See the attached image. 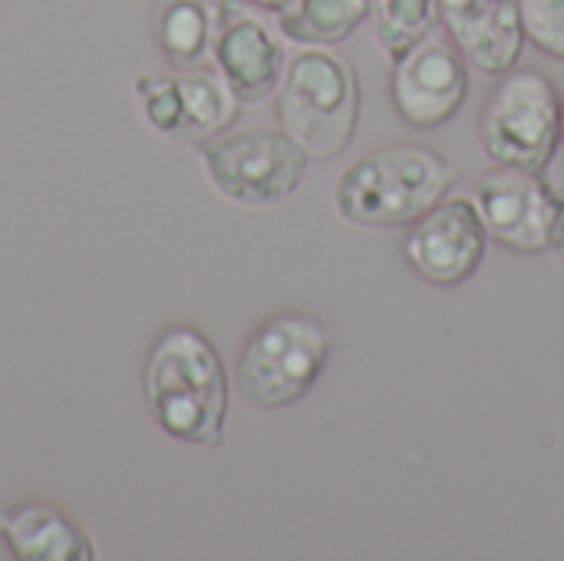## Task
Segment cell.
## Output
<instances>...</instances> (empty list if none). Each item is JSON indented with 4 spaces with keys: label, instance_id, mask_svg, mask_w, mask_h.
I'll return each mask as SVG.
<instances>
[{
    "label": "cell",
    "instance_id": "cell-1",
    "mask_svg": "<svg viewBox=\"0 0 564 561\" xmlns=\"http://www.w3.org/2000/svg\"><path fill=\"white\" fill-rule=\"evenodd\" d=\"M152 423L175 443L215 450L228 430L231 377L218 347L192 324L165 327L142 367Z\"/></svg>",
    "mask_w": 564,
    "mask_h": 561
},
{
    "label": "cell",
    "instance_id": "cell-2",
    "mask_svg": "<svg viewBox=\"0 0 564 561\" xmlns=\"http://www.w3.org/2000/svg\"><path fill=\"white\" fill-rule=\"evenodd\" d=\"M459 182V165L426 142H390L334 182V215L350 228H410Z\"/></svg>",
    "mask_w": 564,
    "mask_h": 561
},
{
    "label": "cell",
    "instance_id": "cell-3",
    "mask_svg": "<svg viewBox=\"0 0 564 561\" xmlns=\"http://www.w3.org/2000/svg\"><path fill=\"white\" fill-rule=\"evenodd\" d=\"M278 122L311 159H337L360 126V76L350 56L334 46H301L274 93Z\"/></svg>",
    "mask_w": 564,
    "mask_h": 561
},
{
    "label": "cell",
    "instance_id": "cell-4",
    "mask_svg": "<svg viewBox=\"0 0 564 561\" xmlns=\"http://www.w3.org/2000/svg\"><path fill=\"white\" fill-rule=\"evenodd\" d=\"M327 360V324L301 311H281L254 324L245 337L235 360L231 390L245 407L274 413L301 403L324 377Z\"/></svg>",
    "mask_w": 564,
    "mask_h": 561
},
{
    "label": "cell",
    "instance_id": "cell-5",
    "mask_svg": "<svg viewBox=\"0 0 564 561\" xmlns=\"http://www.w3.org/2000/svg\"><path fill=\"white\" fill-rule=\"evenodd\" d=\"M208 185L231 205L264 212L291 202L311 169L307 149L281 126L225 129L198 145Z\"/></svg>",
    "mask_w": 564,
    "mask_h": 561
},
{
    "label": "cell",
    "instance_id": "cell-6",
    "mask_svg": "<svg viewBox=\"0 0 564 561\" xmlns=\"http://www.w3.org/2000/svg\"><path fill=\"white\" fill-rule=\"evenodd\" d=\"M564 96L539 66L499 76L479 112V139L496 165L545 172L562 149Z\"/></svg>",
    "mask_w": 564,
    "mask_h": 561
},
{
    "label": "cell",
    "instance_id": "cell-7",
    "mask_svg": "<svg viewBox=\"0 0 564 561\" xmlns=\"http://www.w3.org/2000/svg\"><path fill=\"white\" fill-rule=\"evenodd\" d=\"M476 205L489 228V238L512 255L552 251L555 228L564 212V195L545 172L496 165L476 185Z\"/></svg>",
    "mask_w": 564,
    "mask_h": 561
},
{
    "label": "cell",
    "instance_id": "cell-8",
    "mask_svg": "<svg viewBox=\"0 0 564 561\" xmlns=\"http://www.w3.org/2000/svg\"><path fill=\"white\" fill-rule=\"evenodd\" d=\"M390 63V103L406 126L443 129L466 106L473 66L449 33L433 30Z\"/></svg>",
    "mask_w": 564,
    "mask_h": 561
},
{
    "label": "cell",
    "instance_id": "cell-9",
    "mask_svg": "<svg viewBox=\"0 0 564 561\" xmlns=\"http://www.w3.org/2000/svg\"><path fill=\"white\" fill-rule=\"evenodd\" d=\"M212 66L241 106L271 99L281 86L288 50L281 30H274L258 7L245 0H215Z\"/></svg>",
    "mask_w": 564,
    "mask_h": 561
},
{
    "label": "cell",
    "instance_id": "cell-10",
    "mask_svg": "<svg viewBox=\"0 0 564 561\" xmlns=\"http://www.w3.org/2000/svg\"><path fill=\"white\" fill-rule=\"evenodd\" d=\"M489 241L476 198L449 192L410 225L403 258L426 284L459 288L482 268Z\"/></svg>",
    "mask_w": 564,
    "mask_h": 561
},
{
    "label": "cell",
    "instance_id": "cell-11",
    "mask_svg": "<svg viewBox=\"0 0 564 561\" xmlns=\"http://www.w3.org/2000/svg\"><path fill=\"white\" fill-rule=\"evenodd\" d=\"M440 23L469 66L486 76L519 66L529 43L522 0H440Z\"/></svg>",
    "mask_w": 564,
    "mask_h": 561
},
{
    "label": "cell",
    "instance_id": "cell-12",
    "mask_svg": "<svg viewBox=\"0 0 564 561\" xmlns=\"http://www.w3.org/2000/svg\"><path fill=\"white\" fill-rule=\"evenodd\" d=\"M0 542L17 561H96V542L83 522L50 503L0 509Z\"/></svg>",
    "mask_w": 564,
    "mask_h": 561
},
{
    "label": "cell",
    "instance_id": "cell-13",
    "mask_svg": "<svg viewBox=\"0 0 564 561\" xmlns=\"http://www.w3.org/2000/svg\"><path fill=\"white\" fill-rule=\"evenodd\" d=\"M215 0H162L152 36L175 69H198L212 56Z\"/></svg>",
    "mask_w": 564,
    "mask_h": 561
},
{
    "label": "cell",
    "instance_id": "cell-14",
    "mask_svg": "<svg viewBox=\"0 0 564 561\" xmlns=\"http://www.w3.org/2000/svg\"><path fill=\"white\" fill-rule=\"evenodd\" d=\"M370 20V0H291L278 10V30L297 46H337Z\"/></svg>",
    "mask_w": 564,
    "mask_h": 561
},
{
    "label": "cell",
    "instance_id": "cell-15",
    "mask_svg": "<svg viewBox=\"0 0 564 561\" xmlns=\"http://www.w3.org/2000/svg\"><path fill=\"white\" fill-rule=\"evenodd\" d=\"M370 26L380 50L397 60L440 26V0H370Z\"/></svg>",
    "mask_w": 564,
    "mask_h": 561
},
{
    "label": "cell",
    "instance_id": "cell-16",
    "mask_svg": "<svg viewBox=\"0 0 564 561\" xmlns=\"http://www.w3.org/2000/svg\"><path fill=\"white\" fill-rule=\"evenodd\" d=\"M525 40L564 63V0H522Z\"/></svg>",
    "mask_w": 564,
    "mask_h": 561
},
{
    "label": "cell",
    "instance_id": "cell-17",
    "mask_svg": "<svg viewBox=\"0 0 564 561\" xmlns=\"http://www.w3.org/2000/svg\"><path fill=\"white\" fill-rule=\"evenodd\" d=\"M552 255L558 258L564 265V212L562 218H558V228H555V241H552Z\"/></svg>",
    "mask_w": 564,
    "mask_h": 561
},
{
    "label": "cell",
    "instance_id": "cell-18",
    "mask_svg": "<svg viewBox=\"0 0 564 561\" xmlns=\"http://www.w3.org/2000/svg\"><path fill=\"white\" fill-rule=\"evenodd\" d=\"M245 3H251V7H258V10H271V13H278L281 7H288L291 0H245Z\"/></svg>",
    "mask_w": 564,
    "mask_h": 561
},
{
    "label": "cell",
    "instance_id": "cell-19",
    "mask_svg": "<svg viewBox=\"0 0 564 561\" xmlns=\"http://www.w3.org/2000/svg\"><path fill=\"white\" fill-rule=\"evenodd\" d=\"M562 145H564V122H562Z\"/></svg>",
    "mask_w": 564,
    "mask_h": 561
}]
</instances>
